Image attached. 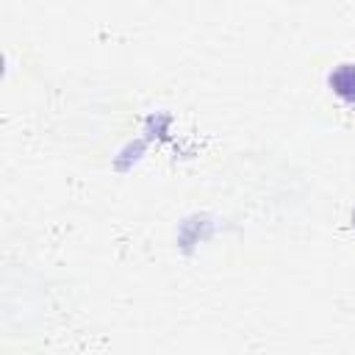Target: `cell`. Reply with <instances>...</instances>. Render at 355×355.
<instances>
[{
    "label": "cell",
    "mask_w": 355,
    "mask_h": 355,
    "mask_svg": "<svg viewBox=\"0 0 355 355\" xmlns=\"http://www.w3.org/2000/svg\"><path fill=\"white\" fill-rule=\"evenodd\" d=\"M327 86L333 89L336 97H341L344 103L355 105V64L347 61V64L333 67V72L327 75Z\"/></svg>",
    "instance_id": "obj_1"
},
{
    "label": "cell",
    "mask_w": 355,
    "mask_h": 355,
    "mask_svg": "<svg viewBox=\"0 0 355 355\" xmlns=\"http://www.w3.org/2000/svg\"><path fill=\"white\" fill-rule=\"evenodd\" d=\"M352 227H355V208H352Z\"/></svg>",
    "instance_id": "obj_2"
}]
</instances>
